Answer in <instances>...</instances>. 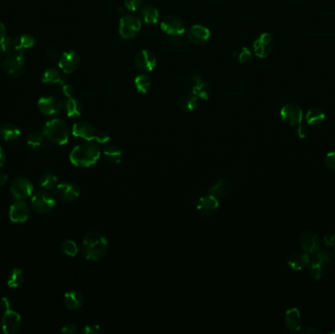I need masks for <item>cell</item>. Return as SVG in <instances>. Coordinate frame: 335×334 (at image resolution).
Here are the masks:
<instances>
[{"mask_svg":"<svg viewBox=\"0 0 335 334\" xmlns=\"http://www.w3.org/2000/svg\"><path fill=\"white\" fill-rule=\"evenodd\" d=\"M234 58L238 61L239 63H246L252 58V52L248 49V47H239L236 48L233 53Z\"/></svg>","mask_w":335,"mask_h":334,"instance_id":"40","label":"cell"},{"mask_svg":"<svg viewBox=\"0 0 335 334\" xmlns=\"http://www.w3.org/2000/svg\"><path fill=\"white\" fill-rule=\"evenodd\" d=\"M42 134L48 141L57 145H64L70 139V128L66 122L53 119L47 122L42 130Z\"/></svg>","mask_w":335,"mask_h":334,"instance_id":"3","label":"cell"},{"mask_svg":"<svg viewBox=\"0 0 335 334\" xmlns=\"http://www.w3.org/2000/svg\"><path fill=\"white\" fill-rule=\"evenodd\" d=\"M299 240L302 249L308 254H313L319 249V237L312 232H304Z\"/></svg>","mask_w":335,"mask_h":334,"instance_id":"21","label":"cell"},{"mask_svg":"<svg viewBox=\"0 0 335 334\" xmlns=\"http://www.w3.org/2000/svg\"><path fill=\"white\" fill-rule=\"evenodd\" d=\"M325 242H326L327 246L335 245V234H334V235H327L325 237Z\"/></svg>","mask_w":335,"mask_h":334,"instance_id":"53","label":"cell"},{"mask_svg":"<svg viewBox=\"0 0 335 334\" xmlns=\"http://www.w3.org/2000/svg\"><path fill=\"white\" fill-rule=\"evenodd\" d=\"M0 49L5 53L14 49V40L10 36H7L6 27L2 22H0Z\"/></svg>","mask_w":335,"mask_h":334,"instance_id":"37","label":"cell"},{"mask_svg":"<svg viewBox=\"0 0 335 334\" xmlns=\"http://www.w3.org/2000/svg\"><path fill=\"white\" fill-rule=\"evenodd\" d=\"M11 192L18 200H23L31 197L34 191L33 183L24 176H17L11 183Z\"/></svg>","mask_w":335,"mask_h":334,"instance_id":"11","label":"cell"},{"mask_svg":"<svg viewBox=\"0 0 335 334\" xmlns=\"http://www.w3.org/2000/svg\"><path fill=\"white\" fill-rule=\"evenodd\" d=\"M311 259L318 260L325 264H330L333 261V254L328 249H318L315 253H313V257Z\"/></svg>","mask_w":335,"mask_h":334,"instance_id":"43","label":"cell"},{"mask_svg":"<svg viewBox=\"0 0 335 334\" xmlns=\"http://www.w3.org/2000/svg\"><path fill=\"white\" fill-rule=\"evenodd\" d=\"M27 144L31 149L34 150H42L48 146L47 138L42 133L38 132H34L29 134L27 138Z\"/></svg>","mask_w":335,"mask_h":334,"instance_id":"27","label":"cell"},{"mask_svg":"<svg viewBox=\"0 0 335 334\" xmlns=\"http://www.w3.org/2000/svg\"><path fill=\"white\" fill-rule=\"evenodd\" d=\"M24 282V272L21 268H14L8 279V286L11 288H17Z\"/></svg>","mask_w":335,"mask_h":334,"instance_id":"39","label":"cell"},{"mask_svg":"<svg viewBox=\"0 0 335 334\" xmlns=\"http://www.w3.org/2000/svg\"><path fill=\"white\" fill-rule=\"evenodd\" d=\"M302 334H321V331L316 329V328H313V327H307L305 328L303 331H302Z\"/></svg>","mask_w":335,"mask_h":334,"instance_id":"52","label":"cell"},{"mask_svg":"<svg viewBox=\"0 0 335 334\" xmlns=\"http://www.w3.org/2000/svg\"><path fill=\"white\" fill-rule=\"evenodd\" d=\"M61 333L65 334H75L78 333V329L75 324H67L61 329Z\"/></svg>","mask_w":335,"mask_h":334,"instance_id":"51","label":"cell"},{"mask_svg":"<svg viewBox=\"0 0 335 334\" xmlns=\"http://www.w3.org/2000/svg\"><path fill=\"white\" fill-rule=\"evenodd\" d=\"M167 46L174 51L182 50L185 47V42L180 36H169L166 41Z\"/></svg>","mask_w":335,"mask_h":334,"instance_id":"42","label":"cell"},{"mask_svg":"<svg viewBox=\"0 0 335 334\" xmlns=\"http://www.w3.org/2000/svg\"><path fill=\"white\" fill-rule=\"evenodd\" d=\"M109 251L107 238L99 232H90L84 238L83 255L86 260H102Z\"/></svg>","mask_w":335,"mask_h":334,"instance_id":"1","label":"cell"},{"mask_svg":"<svg viewBox=\"0 0 335 334\" xmlns=\"http://www.w3.org/2000/svg\"><path fill=\"white\" fill-rule=\"evenodd\" d=\"M62 92H63L65 98H67V97H72V96H74V94H75V89H74L73 85L65 83V84L62 85Z\"/></svg>","mask_w":335,"mask_h":334,"instance_id":"50","label":"cell"},{"mask_svg":"<svg viewBox=\"0 0 335 334\" xmlns=\"http://www.w3.org/2000/svg\"><path fill=\"white\" fill-rule=\"evenodd\" d=\"M3 68L10 78L16 79L21 77L25 70L24 51L12 49L7 52L3 58Z\"/></svg>","mask_w":335,"mask_h":334,"instance_id":"4","label":"cell"},{"mask_svg":"<svg viewBox=\"0 0 335 334\" xmlns=\"http://www.w3.org/2000/svg\"><path fill=\"white\" fill-rule=\"evenodd\" d=\"M2 52H3V51L0 49V62H1V60H2Z\"/></svg>","mask_w":335,"mask_h":334,"instance_id":"56","label":"cell"},{"mask_svg":"<svg viewBox=\"0 0 335 334\" xmlns=\"http://www.w3.org/2000/svg\"><path fill=\"white\" fill-rule=\"evenodd\" d=\"M210 194L219 198H225L229 195L230 192V185L229 182L225 178H221L217 180L209 189Z\"/></svg>","mask_w":335,"mask_h":334,"instance_id":"32","label":"cell"},{"mask_svg":"<svg viewBox=\"0 0 335 334\" xmlns=\"http://www.w3.org/2000/svg\"><path fill=\"white\" fill-rule=\"evenodd\" d=\"M134 86H135L137 92H139L141 94H146L152 88V81H151L149 76L142 73V74L135 77Z\"/></svg>","mask_w":335,"mask_h":334,"instance_id":"35","label":"cell"},{"mask_svg":"<svg viewBox=\"0 0 335 334\" xmlns=\"http://www.w3.org/2000/svg\"><path fill=\"white\" fill-rule=\"evenodd\" d=\"M139 18L141 21H143L146 24L154 25L159 22V11L158 9L153 5H142L141 8L138 10Z\"/></svg>","mask_w":335,"mask_h":334,"instance_id":"22","label":"cell"},{"mask_svg":"<svg viewBox=\"0 0 335 334\" xmlns=\"http://www.w3.org/2000/svg\"><path fill=\"white\" fill-rule=\"evenodd\" d=\"M326 120V114L321 108H312L306 114V121L308 125L318 127L322 125Z\"/></svg>","mask_w":335,"mask_h":334,"instance_id":"33","label":"cell"},{"mask_svg":"<svg viewBox=\"0 0 335 334\" xmlns=\"http://www.w3.org/2000/svg\"><path fill=\"white\" fill-rule=\"evenodd\" d=\"M10 220L13 223H24L30 217V207L29 205L23 200L15 201L9 211Z\"/></svg>","mask_w":335,"mask_h":334,"instance_id":"19","label":"cell"},{"mask_svg":"<svg viewBox=\"0 0 335 334\" xmlns=\"http://www.w3.org/2000/svg\"><path fill=\"white\" fill-rule=\"evenodd\" d=\"M142 2H143V0H125L124 6L129 11L136 12L141 8Z\"/></svg>","mask_w":335,"mask_h":334,"instance_id":"44","label":"cell"},{"mask_svg":"<svg viewBox=\"0 0 335 334\" xmlns=\"http://www.w3.org/2000/svg\"><path fill=\"white\" fill-rule=\"evenodd\" d=\"M56 195L65 202H73L80 197L81 190L79 186L73 182H62L59 183L55 188Z\"/></svg>","mask_w":335,"mask_h":334,"instance_id":"17","label":"cell"},{"mask_svg":"<svg viewBox=\"0 0 335 334\" xmlns=\"http://www.w3.org/2000/svg\"><path fill=\"white\" fill-rule=\"evenodd\" d=\"M63 108L65 109V112L69 118L80 117L83 112L82 102L75 96L65 98L64 103H63Z\"/></svg>","mask_w":335,"mask_h":334,"instance_id":"24","label":"cell"},{"mask_svg":"<svg viewBox=\"0 0 335 334\" xmlns=\"http://www.w3.org/2000/svg\"><path fill=\"white\" fill-rule=\"evenodd\" d=\"M160 28L163 33L168 36H181L186 32L185 22L177 16H167L160 24Z\"/></svg>","mask_w":335,"mask_h":334,"instance_id":"8","label":"cell"},{"mask_svg":"<svg viewBox=\"0 0 335 334\" xmlns=\"http://www.w3.org/2000/svg\"><path fill=\"white\" fill-rule=\"evenodd\" d=\"M198 102H199L198 97H196L192 93L188 92V93L181 95L179 97V99L177 101V105L182 111L192 112L197 108Z\"/></svg>","mask_w":335,"mask_h":334,"instance_id":"28","label":"cell"},{"mask_svg":"<svg viewBox=\"0 0 335 334\" xmlns=\"http://www.w3.org/2000/svg\"><path fill=\"white\" fill-rule=\"evenodd\" d=\"M219 206V199L212 194H207L199 198L196 209L202 216L211 217L218 211Z\"/></svg>","mask_w":335,"mask_h":334,"instance_id":"16","label":"cell"},{"mask_svg":"<svg viewBox=\"0 0 335 334\" xmlns=\"http://www.w3.org/2000/svg\"><path fill=\"white\" fill-rule=\"evenodd\" d=\"M0 307L4 311L2 319V330L5 334L16 333L21 327V316L11 309V301L8 297L0 300Z\"/></svg>","mask_w":335,"mask_h":334,"instance_id":"5","label":"cell"},{"mask_svg":"<svg viewBox=\"0 0 335 334\" xmlns=\"http://www.w3.org/2000/svg\"><path fill=\"white\" fill-rule=\"evenodd\" d=\"M188 40L195 45H202L211 38V31L203 25H193L187 32Z\"/></svg>","mask_w":335,"mask_h":334,"instance_id":"18","label":"cell"},{"mask_svg":"<svg viewBox=\"0 0 335 334\" xmlns=\"http://www.w3.org/2000/svg\"><path fill=\"white\" fill-rule=\"evenodd\" d=\"M8 180V175L3 172V171H0V186H3Z\"/></svg>","mask_w":335,"mask_h":334,"instance_id":"54","label":"cell"},{"mask_svg":"<svg viewBox=\"0 0 335 334\" xmlns=\"http://www.w3.org/2000/svg\"><path fill=\"white\" fill-rule=\"evenodd\" d=\"M134 65L136 69L143 74L151 73L157 65V58L152 51L143 49L135 55Z\"/></svg>","mask_w":335,"mask_h":334,"instance_id":"10","label":"cell"},{"mask_svg":"<svg viewBox=\"0 0 335 334\" xmlns=\"http://www.w3.org/2000/svg\"><path fill=\"white\" fill-rule=\"evenodd\" d=\"M60 248L63 251L64 254H66L69 257H76L79 253V247L77 243L73 240H65L61 244Z\"/></svg>","mask_w":335,"mask_h":334,"instance_id":"41","label":"cell"},{"mask_svg":"<svg viewBox=\"0 0 335 334\" xmlns=\"http://www.w3.org/2000/svg\"><path fill=\"white\" fill-rule=\"evenodd\" d=\"M41 82L43 84H65V80L62 75L55 69H47L42 75Z\"/></svg>","mask_w":335,"mask_h":334,"instance_id":"36","label":"cell"},{"mask_svg":"<svg viewBox=\"0 0 335 334\" xmlns=\"http://www.w3.org/2000/svg\"><path fill=\"white\" fill-rule=\"evenodd\" d=\"M102 155L108 162L119 164L122 161L123 152L116 145H106L102 150Z\"/></svg>","mask_w":335,"mask_h":334,"instance_id":"31","label":"cell"},{"mask_svg":"<svg viewBox=\"0 0 335 334\" xmlns=\"http://www.w3.org/2000/svg\"><path fill=\"white\" fill-rule=\"evenodd\" d=\"M326 166L329 167L331 170L335 171V151L330 152L326 156Z\"/></svg>","mask_w":335,"mask_h":334,"instance_id":"49","label":"cell"},{"mask_svg":"<svg viewBox=\"0 0 335 334\" xmlns=\"http://www.w3.org/2000/svg\"><path fill=\"white\" fill-rule=\"evenodd\" d=\"M46 56L48 59H50L51 61H58L60 58V52L59 49L55 46H51L46 50Z\"/></svg>","mask_w":335,"mask_h":334,"instance_id":"46","label":"cell"},{"mask_svg":"<svg viewBox=\"0 0 335 334\" xmlns=\"http://www.w3.org/2000/svg\"><path fill=\"white\" fill-rule=\"evenodd\" d=\"M84 334H102L103 331L98 325H86L82 330Z\"/></svg>","mask_w":335,"mask_h":334,"instance_id":"45","label":"cell"},{"mask_svg":"<svg viewBox=\"0 0 335 334\" xmlns=\"http://www.w3.org/2000/svg\"><path fill=\"white\" fill-rule=\"evenodd\" d=\"M296 133H297V135H298L299 138L304 139V138H306L309 135L310 130H309V127L307 125H304V124L301 123V124L298 125Z\"/></svg>","mask_w":335,"mask_h":334,"instance_id":"47","label":"cell"},{"mask_svg":"<svg viewBox=\"0 0 335 334\" xmlns=\"http://www.w3.org/2000/svg\"><path fill=\"white\" fill-rule=\"evenodd\" d=\"M39 185L46 190H53L58 185V178L53 173H44L39 180Z\"/></svg>","mask_w":335,"mask_h":334,"instance_id":"38","label":"cell"},{"mask_svg":"<svg viewBox=\"0 0 335 334\" xmlns=\"http://www.w3.org/2000/svg\"><path fill=\"white\" fill-rule=\"evenodd\" d=\"M72 134L75 137L90 142L94 140L97 133L91 124L87 122H78L73 126Z\"/></svg>","mask_w":335,"mask_h":334,"instance_id":"20","label":"cell"},{"mask_svg":"<svg viewBox=\"0 0 335 334\" xmlns=\"http://www.w3.org/2000/svg\"><path fill=\"white\" fill-rule=\"evenodd\" d=\"M63 301L66 308L70 310H78L84 304V297L80 292L76 290H70L64 294Z\"/></svg>","mask_w":335,"mask_h":334,"instance_id":"26","label":"cell"},{"mask_svg":"<svg viewBox=\"0 0 335 334\" xmlns=\"http://www.w3.org/2000/svg\"><path fill=\"white\" fill-rule=\"evenodd\" d=\"M101 156V150L95 144L87 142L76 146L71 154L70 160L77 167H88L95 165Z\"/></svg>","mask_w":335,"mask_h":334,"instance_id":"2","label":"cell"},{"mask_svg":"<svg viewBox=\"0 0 335 334\" xmlns=\"http://www.w3.org/2000/svg\"><path fill=\"white\" fill-rule=\"evenodd\" d=\"M281 120L290 126H298L303 121V111L296 104H286L280 110Z\"/></svg>","mask_w":335,"mask_h":334,"instance_id":"15","label":"cell"},{"mask_svg":"<svg viewBox=\"0 0 335 334\" xmlns=\"http://www.w3.org/2000/svg\"><path fill=\"white\" fill-rule=\"evenodd\" d=\"M285 324L291 333H295L302 328V317L298 309H289L285 314Z\"/></svg>","mask_w":335,"mask_h":334,"instance_id":"23","label":"cell"},{"mask_svg":"<svg viewBox=\"0 0 335 334\" xmlns=\"http://www.w3.org/2000/svg\"><path fill=\"white\" fill-rule=\"evenodd\" d=\"M327 264L323 263V262H320L318 260H314V259H311L310 260V263H309V272H310V275L315 279V280H320L325 272H326V269H327Z\"/></svg>","mask_w":335,"mask_h":334,"instance_id":"34","label":"cell"},{"mask_svg":"<svg viewBox=\"0 0 335 334\" xmlns=\"http://www.w3.org/2000/svg\"><path fill=\"white\" fill-rule=\"evenodd\" d=\"M58 66L64 74H73L80 66V57L78 53L74 50H67L63 52L58 60Z\"/></svg>","mask_w":335,"mask_h":334,"instance_id":"13","label":"cell"},{"mask_svg":"<svg viewBox=\"0 0 335 334\" xmlns=\"http://www.w3.org/2000/svg\"><path fill=\"white\" fill-rule=\"evenodd\" d=\"M14 40V49L16 50H27L33 48L35 45V38L30 34H21L13 38Z\"/></svg>","mask_w":335,"mask_h":334,"instance_id":"30","label":"cell"},{"mask_svg":"<svg viewBox=\"0 0 335 334\" xmlns=\"http://www.w3.org/2000/svg\"><path fill=\"white\" fill-rule=\"evenodd\" d=\"M274 43L271 34L268 33H262L253 43L254 53L259 58H267L273 51Z\"/></svg>","mask_w":335,"mask_h":334,"instance_id":"12","label":"cell"},{"mask_svg":"<svg viewBox=\"0 0 335 334\" xmlns=\"http://www.w3.org/2000/svg\"><path fill=\"white\" fill-rule=\"evenodd\" d=\"M310 260L311 258L308 253H294L288 259V266L293 270H302L309 266Z\"/></svg>","mask_w":335,"mask_h":334,"instance_id":"25","label":"cell"},{"mask_svg":"<svg viewBox=\"0 0 335 334\" xmlns=\"http://www.w3.org/2000/svg\"><path fill=\"white\" fill-rule=\"evenodd\" d=\"M94 140L98 144H107L110 141V135L105 132H100V133L96 134Z\"/></svg>","mask_w":335,"mask_h":334,"instance_id":"48","label":"cell"},{"mask_svg":"<svg viewBox=\"0 0 335 334\" xmlns=\"http://www.w3.org/2000/svg\"><path fill=\"white\" fill-rule=\"evenodd\" d=\"M186 87L188 92L198 97V99L209 100L211 96L209 84L207 80L201 75L198 74L190 75L186 81Z\"/></svg>","mask_w":335,"mask_h":334,"instance_id":"7","label":"cell"},{"mask_svg":"<svg viewBox=\"0 0 335 334\" xmlns=\"http://www.w3.org/2000/svg\"><path fill=\"white\" fill-rule=\"evenodd\" d=\"M37 106L42 114L46 116H54L59 114L63 109V103L56 96H42L37 102Z\"/></svg>","mask_w":335,"mask_h":334,"instance_id":"14","label":"cell"},{"mask_svg":"<svg viewBox=\"0 0 335 334\" xmlns=\"http://www.w3.org/2000/svg\"><path fill=\"white\" fill-rule=\"evenodd\" d=\"M142 21L139 17L127 15L120 19L119 34L124 39H133L137 36L141 30Z\"/></svg>","mask_w":335,"mask_h":334,"instance_id":"6","label":"cell"},{"mask_svg":"<svg viewBox=\"0 0 335 334\" xmlns=\"http://www.w3.org/2000/svg\"><path fill=\"white\" fill-rule=\"evenodd\" d=\"M5 160H6L5 152H4L3 148L0 146V167H2L5 164Z\"/></svg>","mask_w":335,"mask_h":334,"instance_id":"55","label":"cell"},{"mask_svg":"<svg viewBox=\"0 0 335 334\" xmlns=\"http://www.w3.org/2000/svg\"><path fill=\"white\" fill-rule=\"evenodd\" d=\"M21 135V131L14 124H6L0 128V136L7 142L17 140Z\"/></svg>","mask_w":335,"mask_h":334,"instance_id":"29","label":"cell"},{"mask_svg":"<svg viewBox=\"0 0 335 334\" xmlns=\"http://www.w3.org/2000/svg\"><path fill=\"white\" fill-rule=\"evenodd\" d=\"M32 207L33 209L40 214L50 212L55 206L54 197L46 191H37L32 197Z\"/></svg>","mask_w":335,"mask_h":334,"instance_id":"9","label":"cell"}]
</instances>
